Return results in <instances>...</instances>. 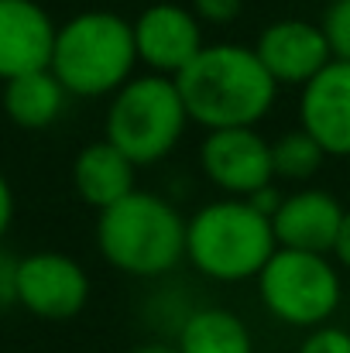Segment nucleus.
I'll return each instance as SVG.
<instances>
[{"label": "nucleus", "instance_id": "dca6fc26", "mask_svg": "<svg viewBox=\"0 0 350 353\" xmlns=\"http://www.w3.org/2000/svg\"><path fill=\"white\" fill-rule=\"evenodd\" d=\"M175 347L182 353H254V336L237 312L203 305L182 319Z\"/></svg>", "mask_w": 350, "mask_h": 353}, {"label": "nucleus", "instance_id": "6ab92c4d", "mask_svg": "<svg viewBox=\"0 0 350 353\" xmlns=\"http://www.w3.org/2000/svg\"><path fill=\"white\" fill-rule=\"evenodd\" d=\"M295 353H350V330L337 326V323L313 326V330H306Z\"/></svg>", "mask_w": 350, "mask_h": 353}, {"label": "nucleus", "instance_id": "f257e3e1", "mask_svg": "<svg viewBox=\"0 0 350 353\" xmlns=\"http://www.w3.org/2000/svg\"><path fill=\"white\" fill-rule=\"evenodd\" d=\"M186 114L203 130L257 127L275 110L278 83L261 65L254 45L213 41L175 76Z\"/></svg>", "mask_w": 350, "mask_h": 353}, {"label": "nucleus", "instance_id": "f3484780", "mask_svg": "<svg viewBox=\"0 0 350 353\" xmlns=\"http://www.w3.org/2000/svg\"><path fill=\"white\" fill-rule=\"evenodd\" d=\"M323 161H327V151L302 127H292L271 141V168H275V179H282V182L302 185L320 175Z\"/></svg>", "mask_w": 350, "mask_h": 353}, {"label": "nucleus", "instance_id": "20e7f679", "mask_svg": "<svg viewBox=\"0 0 350 353\" xmlns=\"http://www.w3.org/2000/svg\"><path fill=\"white\" fill-rule=\"evenodd\" d=\"M48 69L79 100H104L137 72L130 21L114 10H83L55 28Z\"/></svg>", "mask_w": 350, "mask_h": 353}, {"label": "nucleus", "instance_id": "4468645a", "mask_svg": "<svg viewBox=\"0 0 350 353\" xmlns=\"http://www.w3.org/2000/svg\"><path fill=\"white\" fill-rule=\"evenodd\" d=\"M72 189L97 213L137 189V165L107 137L86 144L72 161Z\"/></svg>", "mask_w": 350, "mask_h": 353}, {"label": "nucleus", "instance_id": "0eeeda50", "mask_svg": "<svg viewBox=\"0 0 350 353\" xmlns=\"http://www.w3.org/2000/svg\"><path fill=\"white\" fill-rule=\"evenodd\" d=\"M86 268L62 250H35L17 261V305L45 323L76 319L90 302Z\"/></svg>", "mask_w": 350, "mask_h": 353}, {"label": "nucleus", "instance_id": "7ed1b4c3", "mask_svg": "<svg viewBox=\"0 0 350 353\" xmlns=\"http://www.w3.org/2000/svg\"><path fill=\"white\" fill-rule=\"evenodd\" d=\"M275 247L271 216L237 196H220L186 220V261L217 285L254 281Z\"/></svg>", "mask_w": 350, "mask_h": 353}, {"label": "nucleus", "instance_id": "b1692460", "mask_svg": "<svg viewBox=\"0 0 350 353\" xmlns=\"http://www.w3.org/2000/svg\"><path fill=\"white\" fill-rule=\"evenodd\" d=\"M10 223H14V189H10L7 175L0 172V240L7 236Z\"/></svg>", "mask_w": 350, "mask_h": 353}, {"label": "nucleus", "instance_id": "aec40b11", "mask_svg": "<svg viewBox=\"0 0 350 353\" xmlns=\"http://www.w3.org/2000/svg\"><path fill=\"white\" fill-rule=\"evenodd\" d=\"M193 14L203 21V24H213V28H227L240 17L244 10V0H189Z\"/></svg>", "mask_w": 350, "mask_h": 353}, {"label": "nucleus", "instance_id": "9b49d317", "mask_svg": "<svg viewBox=\"0 0 350 353\" xmlns=\"http://www.w3.org/2000/svg\"><path fill=\"white\" fill-rule=\"evenodd\" d=\"M299 127L320 141L327 158H350V62L330 59L299 86Z\"/></svg>", "mask_w": 350, "mask_h": 353}, {"label": "nucleus", "instance_id": "a211bd4d", "mask_svg": "<svg viewBox=\"0 0 350 353\" xmlns=\"http://www.w3.org/2000/svg\"><path fill=\"white\" fill-rule=\"evenodd\" d=\"M327 41H330V52L333 59H344L350 62V0H333L320 21Z\"/></svg>", "mask_w": 350, "mask_h": 353}, {"label": "nucleus", "instance_id": "2eb2a0df", "mask_svg": "<svg viewBox=\"0 0 350 353\" xmlns=\"http://www.w3.org/2000/svg\"><path fill=\"white\" fill-rule=\"evenodd\" d=\"M0 107L7 120L21 130H45L66 114L69 90L59 83L52 69H35L24 76H14L0 90Z\"/></svg>", "mask_w": 350, "mask_h": 353}, {"label": "nucleus", "instance_id": "a878e982", "mask_svg": "<svg viewBox=\"0 0 350 353\" xmlns=\"http://www.w3.org/2000/svg\"><path fill=\"white\" fill-rule=\"evenodd\" d=\"M327 3H333V0H327Z\"/></svg>", "mask_w": 350, "mask_h": 353}, {"label": "nucleus", "instance_id": "1a4fd4ad", "mask_svg": "<svg viewBox=\"0 0 350 353\" xmlns=\"http://www.w3.org/2000/svg\"><path fill=\"white\" fill-rule=\"evenodd\" d=\"M134 48H137V65L158 76H179L206 45L203 38V21L193 14L186 3H151L144 7L134 21Z\"/></svg>", "mask_w": 350, "mask_h": 353}, {"label": "nucleus", "instance_id": "412c9836", "mask_svg": "<svg viewBox=\"0 0 350 353\" xmlns=\"http://www.w3.org/2000/svg\"><path fill=\"white\" fill-rule=\"evenodd\" d=\"M17 261L21 257H14L0 247V312L17 305Z\"/></svg>", "mask_w": 350, "mask_h": 353}, {"label": "nucleus", "instance_id": "5701e85b", "mask_svg": "<svg viewBox=\"0 0 350 353\" xmlns=\"http://www.w3.org/2000/svg\"><path fill=\"white\" fill-rule=\"evenodd\" d=\"M282 196H285V192H282V189H278V185L271 182V185H264V189L251 192V196H247V203H251L254 210H261L264 216H271V213H275V210L282 206Z\"/></svg>", "mask_w": 350, "mask_h": 353}, {"label": "nucleus", "instance_id": "393cba45", "mask_svg": "<svg viewBox=\"0 0 350 353\" xmlns=\"http://www.w3.org/2000/svg\"><path fill=\"white\" fill-rule=\"evenodd\" d=\"M127 353H182V350L175 343H141V347H134Z\"/></svg>", "mask_w": 350, "mask_h": 353}, {"label": "nucleus", "instance_id": "6e6552de", "mask_svg": "<svg viewBox=\"0 0 350 353\" xmlns=\"http://www.w3.org/2000/svg\"><path fill=\"white\" fill-rule=\"evenodd\" d=\"M200 168L224 196L247 199L275 182L271 141L257 127H217L200 141Z\"/></svg>", "mask_w": 350, "mask_h": 353}, {"label": "nucleus", "instance_id": "4be33fe9", "mask_svg": "<svg viewBox=\"0 0 350 353\" xmlns=\"http://www.w3.org/2000/svg\"><path fill=\"white\" fill-rule=\"evenodd\" d=\"M330 257L337 261L340 271H350V210H344V220H340L337 240H333V247H330Z\"/></svg>", "mask_w": 350, "mask_h": 353}, {"label": "nucleus", "instance_id": "9d476101", "mask_svg": "<svg viewBox=\"0 0 350 353\" xmlns=\"http://www.w3.org/2000/svg\"><path fill=\"white\" fill-rule=\"evenodd\" d=\"M254 52L268 76L282 86H306L330 59V41L316 21L306 17H278L257 31Z\"/></svg>", "mask_w": 350, "mask_h": 353}, {"label": "nucleus", "instance_id": "f8f14e48", "mask_svg": "<svg viewBox=\"0 0 350 353\" xmlns=\"http://www.w3.org/2000/svg\"><path fill=\"white\" fill-rule=\"evenodd\" d=\"M55 28L38 0H0V83L48 69Z\"/></svg>", "mask_w": 350, "mask_h": 353}, {"label": "nucleus", "instance_id": "423d86ee", "mask_svg": "<svg viewBox=\"0 0 350 353\" xmlns=\"http://www.w3.org/2000/svg\"><path fill=\"white\" fill-rule=\"evenodd\" d=\"M264 312L292 330H313L337 316L344 302V271L330 254L275 247L254 278Z\"/></svg>", "mask_w": 350, "mask_h": 353}, {"label": "nucleus", "instance_id": "f03ea898", "mask_svg": "<svg viewBox=\"0 0 350 353\" xmlns=\"http://www.w3.org/2000/svg\"><path fill=\"white\" fill-rule=\"evenodd\" d=\"M104 261L130 278H165L186 261V216L158 192L134 189L97 213Z\"/></svg>", "mask_w": 350, "mask_h": 353}, {"label": "nucleus", "instance_id": "ddd939ff", "mask_svg": "<svg viewBox=\"0 0 350 353\" xmlns=\"http://www.w3.org/2000/svg\"><path fill=\"white\" fill-rule=\"evenodd\" d=\"M344 203L316 185L295 189L282 196V206L271 213V230L278 247H295V250H316L330 254L340 220H344Z\"/></svg>", "mask_w": 350, "mask_h": 353}, {"label": "nucleus", "instance_id": "39448f33", "mask_svg": "<svg viewBox=\"0 0 350 353\" xmlns=\"http://www.w3.org/2000/svg\"><path fill=\"white\" fill-rule=\"evenodd\" d=\"M189 123L193 120L172 76L134 72L110 97L104 137L117 144L137 168H148L165 161L179 148Z\"/></svg>", "mask_w": 350, "mask_h": 353}]
</instances>
